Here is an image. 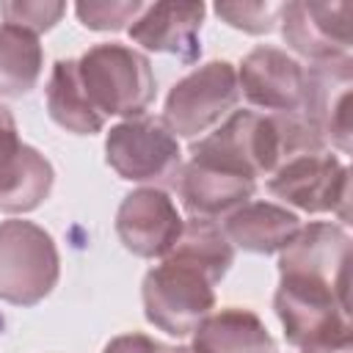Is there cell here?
<instances>
[{"mask_svg":"<svg viewBox=\"0 0 353 353\" xmlns=\"http://www.w3.org/2000/svg\"><path fill=\"white\" fill-rule=\"evenodd\" d=\"M47 110L58 127L74 135H94L105 127V116L94 108V102L88 99L80 83L74 58L55 61L47 80Z\"/></svg>","mask_w":353,"mask_h":353,"instance_id":"cell-19","label":"cell"},{"mask_svg":"<svg viewBox=\"0 0 353 353\" xmlns=\"http://www.w3.org/2000/svg\"><path fill=\"white\" fill-rule=\"evenodd\" d=\"M204 3H152L132 19L130 39L152 52L176 55L182 63H193L201 55L199 30L204 22Z\"/></svg>","mask_w":353,"mask_h":353,"instance_id":"cell-14","label":"cell"},{"mask_svg":"<svg viewBox=\"0 0 353 353\" xmlns=\"http://www.w3.org/2000/svg\"><path fill=\"white\" fill-rule=\"evenodd\" d=\"M182 215L163 188H138L124 196L116 212L121 245L143 259H163L182 234Z\"/></svg>","mask_w":353,"mask_h":353,"instance_id":"cell-12","label":"cell"},{"mask_svg":"<svg viewBox=\"0 0 353 353\" xmlns=\"http://www.w3.org/2000/svg\"><path fill=\"white\" fill-rule=\"evenodd\" d=\"M273 309L287 342L301 353H353L350 292L301 276H281Z\"/></svg>","mask_w":353,"mask_h":353,"instance_id":"cell-2","label":"cell"},{"mask_svg":"<svg viewBox=\"0 0 353 353\" xmlns=\"http://www.w3.org/2000/svg\"><path fill=\"white\" fill-rule=\"evenodd\" d=\"M268 190L303 212H336L345 223L350 218V171L328 149L287 160L270 174Z\"/></svg>","mask_w":353,"mask_h":353,"instance_id":"cell-8","label":"cell"},{"mask_svg":"<svg viewBox=\"0 0 353 353\" xmlns=\"http://www.w3.org/2000/svg\"><path fill=\"white\" fill-rule=\"evenodd\" d=\"M165 353H193V350L190 347H168Z\"/></svg>","mask_w":353,"mask_h":353,"instance_id":"cell-27","label":"cell"},{"mask_svg":"<svg viewBox=\"0 0 353 353\" xmlns=\"http://www.w3.org/2000/svg\"><path fill=\"white\" fill-rule=\"evenodd\" d=\"M66 14L63 3L55 0H14V3H0V17L8 25L25 28L30 33H44L50 30L61 17Z\"/></svg>","mask_w":353,"mask_h":353,"instance_id":"cell-23","label":"cell"},{"mask_svg":"<svg viewBox=\"0 0 353 353\" xmlns=\"http://www.w3.org/2000/svg\"><path fill=\"white\" fill-rule=\"evenodd\" d=\"M212 287L215 284L193 265L163 256V262L143 276V314L168 336H188L215 309Z\"/></svg>","mask_w":353,"mask_h":353,"instance_id":"cell-5","label":"cell"},{"mask_svg":"<svg viewBox=\"0 0 353 353\" xmlns=\"http://www.w3.org/2000/svg\"><path fill=\"white\" fill-rule=\"evenodd\" d=\"M165 256L193 265L212 284H218L226 276L229 265L234 262V245L229 243V237L223 234V229L215 221L190 218V221H185L179 240L174 243V248Z\"/></svg>","mask_w":353,"mask_h":353,"instance_id":"cell-21","label":"cell"},{"mask_svg":"<svg viewBox=\"0 0 353 353\" xmlns=\"http://www.w3.org/2000/svg\"><path fill=\"white\" fill-rule=\"evenodd\" d=\"M168 345L146 336V334H121L105 345L102 353H165Z\"/></svg>","mask_w":353,"mask_h":353,"instance_id":"cell-25","label":"cell"},{"mask_svg":"<svg viewBox=\"0 0 353 353\" xmlns=\"http://www.w3.org/2000/svg\"><path fill=\"white\" fill-rule=\"evenodd\" d=\"M281 36L298 55L314 61L347 55L353 41V3L295 0L279 8Z\"/></svg>","mask_w":353,"mask_h":353,"instance_id":"cell-10","label":"cell"},{"mask_svg":"<svg viewBox=\"0 0 353 353\" xmlns=\"http://www.w3.org/2000/svg\"><path fill=\"white\" fill-rule=\"evenodd\" d=\"M254 190L256 179L199 160H188V165H182L176 176V193L182 199V207L193 218L207 221L232 215L237 207L248 204Z\"/></svg>","mask_w":353,"mask_h":353,"instance_id":"cell-15","label":"cell"},{"mask_svg":"<svg viewBox=\"0 0 353 353\" xmlns=\"http://www.w3.org/2000/svg\"><path fill=\"white\" fill-rule=\"evenodd\" d=\"M353 58H325L303 69V119L342 154L353 149Z\"/></svg>","mask_w":353,"mask_h":353,"instance_id":"cell-9","label":"cell"},{"mask_svg":"<svg viewBox=\"0 0 353 353\" xmlns=\"http://www.w3.org/2000/svg\"><path fill=\"white\" fill-rule=\"evenodd\" d=\"M61 276V256L50 232L33 221L0 223V301L14 306H36Z\"/></svg>","mask_w":353,"mask_h":353,"instance_id":"cell-4","label":"cell"},{"mask_svg":"<svg viewBox=\"0 0 353 353\" xmlns=\"http://www.w3.org/2000/svg\"><path fill=\"white\" fill-rule=\"evenodd\" d=\"M141 11L143 3L138 0H83L74 6L77 19L88 30H124Z\"/></svg>","mask_w":353,"mask_h":353,"instance_id":"cell-22","label":"cell"},{"mask_svg":"<svg viewBox=\"0 0 353 353\" xmlns=\"http://www.w3.org/2000/svg\"><path fill=\"white\" fill-rule=\"evenodd\" d=\"M314 152H325V141L301 113L234 110L215 132L190 146V160L256 179Z\"/></svg>","mask_w":353,"mask_h":353,"instance_id":"cell-1","label":"cell"},{"mask_svg":"<svg viewBox=\"0 0 353 353\" xmlns=\"http://www.w3.org/2000/svg\"><path fill=\"white\" fill-rule=\"evenodd\" d=\"M19 143V135H17V121L11 116V110L6 105H0V152H6L8 146Z\"/></svg>","mask_w":353,"mask_h":353,"instance_id":"cell-26","label":"cell"},{"mask_svg":"<svg viewBox=\"0 0 353 353\" xmlns=\"http://www.w3.org/2000/svg\"><path fill=\"white\" fill-rule=\"evenodd\" d=\"M243 97L268 113H301L303 108V66L276 47L251 50L237 69Z\"/></svg>","mask_w":353,"mask_h":353,"instance_id":"cell-13","label":"cell"},{"mask_svg":"<svg viewBox=\"0 0 353 353\" xmlns=\"http://www.w3.org/2000/svg\"><path fill=\"white\" fill-rule=\"evenodd\" d=\"M44 69L39 36L3 22L0 25V97L17 99L36 88Z\"/></svg>","mask_w":353,"mask_h":353,"instance_id":"cell-20","label":"cell"},{"mask_svg":"<svg viewBox=\"0 0 353 353\" xmlns=\"http://www.w3.org/2000/svg\"><path fill=\"white\" fill-rule=\"evenodd\" d=\"M80 83L94 108L108 116L138 119L157 94L152 63L143 52L127 44H97L77 58Z\"/></svg>","mask_w":353,"mask_h":353,"instance_id":"cell-3","label":"cell"},{"mask_svg":"<svg viewBox=\"0 0 353 353\" xmlns=\"http://www.w3.org/2000/svg\"><path fill=\"white\" fill-rule=\"evenodd\" d=\"M193 353H276V342L265 323L248 309L210 312L193 331Z\"/></svg>","mask_w":353,"mask_h":353,"instance_id":"cell-18","label":"cell"},{"mask_svg":"<svg viewBox=\"0 0 353 353\" xmlns=\"http://www.w3.org/2000/svg\"><path fill=\"white\" fill-rule=\"evenodd\" d=\"M237 99V69L229 61H210L174 83L165 97L163 121L176 138H196L215 127Z\"/></svg>","mask_w":353,"mask_h":353,"instance_id":"cell-7","label":"cell"},{"mask_svg":"<svg viewBox=\"0 0 353 353\" xmlns=\"http://www.w3.org/2000/svg\"><path fill=\"white\" fill-rule=\"evenodd\" d=\"M279 273L323 281L350 292V234L331 221H314L295 232L279 251Z\"/></svg>","mask_w":353,"mask_h":353,"instance_id":"cell-11","label":"cell"},{"mask_svg":"<svg viewBox=\"0 0 353 353\" xmlns=\"http://www.w3.org/2000/svg\"><path fill=\"white\" fill-rule=\"evenodd\" d=\"M105 160L108 165L127 182L176 185L182 168V152L176 135L165 127L163 119H127L110 127L105 138Z\"/></svg>","mask_w":353,"mask_h":353,"instance_id":"cell-6","label":"cell"},{"mask_svg":"<svg viewBox=\"0 0 353 353\" xmlns=\"http://www.w3.org/2000/svg\"><path fill=\"white\" fill-rule=\"evenodd\" d=\"M55 182L52 163L28 143H14L0 152V210L30 212L44 204Z\"/></svg>","mask_w":353,"mask_h":353,"instance_id":"cell-16","label":"cell"},{"mask_svg":"<svg viewBox=\"0 0 353 353\" xmlns=\"http://www.w3.org/2000/svg\"><path fill=\"white\" fill-rule=\"evenodd\" d=\"M301 229V218L270 201H248L226 215L223 234L232 245H240L251 254H276L281 251L295 232Z\"/></svg>","mask_w":353,"mask_h":353,"instance_id":"cell-17","label":"cell"},{"mask_svg":"<svg viewBox=\"0 0 353 353\" xmlns=\"http://www.w3.org/2000/svg\"><path fill=\"white\" fill-rule=\"evenodd\" d=\"M279 8L281 6H276V3H215V14L226 25H232L243 33H254V36L270 33L276 28Z\"/></svg>","mask_w":353,"mask_h":353,"instance_id":"cell-24","label":"cell"}]
</instances>
